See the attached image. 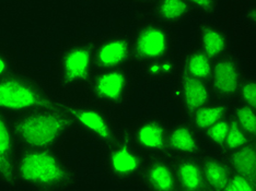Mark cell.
Here are the masks:
<instances>
[{
  "label": "cell",
  "mask_w": 256,
  "mask_h": 191,
  "mask_svg": "<svg viewBox=\"0 0 256 191\" xmlns=\"http://www.w3.org/2000/svg\"><path fill=\"white\" fill-rule=\"evenodd\" d=\"M20 67V62L14 56L0 50V79L9 76Z\"/></svg>",
  "instance_id": "f1b7e54d"
},
{
  "label": "cell",
  "mask_w": 256,
  "mask_h": 191,
  "mask_svg": "<svg viewBox=\"0 0 256 191\" xmlns=\"http://www.w3.org/2000/svg\"><path fill=\"white\" fill-rule=\"evenodd\" d=\"M62 98L48 80L23 66L0 79V109L8 114L57 107Z\"/></svg>",
  "instance_id": "3957f363"
},
{
  "label": "cell",
  "mask_w": 256,
  "mask_h": 191,
  "mask_svg": "<svg viewBox=\"0 0 256 191\" xmlns=\"http://www.w3.org/2000/svg\"><path fill=\"white\" fill-rule=\"evenodd\" d=\"M20 147L10 115L0 109V183L9 188L18 187L16 162Z\"/></svg>",
  "instance_id": "4fadbf2b"
},
{
  "label": "cell",
  "mask_w": 256,
  "mask_h": 191,
  "mask_svg": "<svg viewBox=\"0 0 256 191\" xmlns=\"http://www.w3.org/2000/svg\"><path fill=\"white\" fill-rule=\"evenodd\" d=\"M62 106L72 116L81 135L88 137L100 150L124 135L126 123L118 112L98 105L82 96H64Z\"/></svg>",
  "instance_id": "8992f818"
},
{
  "label": "cell",
  "mask_w": 256,
  "mask_h": 191,
  "mask_svg": "<svg viewBox=\"0 0 256 191\" xmlns=\"http://www.w3.org/2000/svg\"><path fill=\"white\" fill-rule=\"evenodd\" d=\"M144 9L156 20L174 28L197 14L196 9L188 0H154Z\"/></svg>",
  "instance_id": "e0dca14e"
},
{
  "label": "cell",
  "mask_w": 256,
  "mask_h": 191,
  "mask_svg": "<svg viewBox=\"0 0 256 191\" xmlns=\"http://www.w3.org/2000/svg\"><path fill=\"white\" fill-rule=\"evenodd\" d=\"M171 119L156 112H147L126 123L127 134L136 146L150 155H170L168 131Z\"/></svg>",
  "instance_id": "9c48e42d"
},
{
  "label": "cell",
  "mask_w": 256,
  "mask_h": 191,
  "mask_svg": "<svg viewBox=\"0 0 256 191\" xmlns=\"http://www.w3.org/2000/svg\"><path fill=\"white\" fill-rule=\"evenodd\" d=\"M130 65H132V36L130 28L112 31L96 38V72Z\"/></svg>",
  "instance_id": "8fae6325"
},
{
  "label": "cell",
  "mask_w": 256,
  "mask_h": 191,
  "mask_svg": "<svg viewBox=\"0 0 256 191\" xmlns=\"http://www.w3.org/2000/svg\"><path fill=\"white\" fill-rule=\"evenodd\" d=\"M196 45L212 60H216L232 49V39L228 30L218 23L200 20L196 24Z\"/></svg>",
  "instance_id": "2e32d148"
},
{
  "label": "cell",
  "mask_w": 256,
  "mask_h": 191,
  "mask_svg": "<svg viewBox=\"0 0 256 191\" xmlns=\"http://www.w3.org/2000/svg\"><path fill=\"white\" fill-rule=\"evenodd\" d=\"M231 172L256 179V142L224 153Z\"/></svg>",
  "instance_id": "7402d4cb"
},
{
  "label": "cell",
  "mask_w": 256,
  "mask_h": 191,
  "mask_svg": "<svg viewBox=\"0 0 256 191\" xmlns=\"http://www.w3.org/2000/svg\"><path fill=\"white\" fill-rule=\"evenodd\" d=\"M140 80L138 69L134 65L96 72L80 96L120 113L130 106Z\"/></svg>",
  "instance_id": "52a82bcc"
},
{
  "label": "cell",
  "mask_w": 256,
  "mask_h": 191,
  "mask_svg": "<svg viewBox=\"0 0 256 191\" xmlns=\"http://www.w3.org/2000/svg\"><path fill=\"white\" fill-rule=\"evenodd\" d=\"M230 124V114L218 123L209 127L202 134L204 151L224 154V143Z\"/></svg>",
  "instance_id": "603a6c76"
},
{
  "label": "cell",
  "mask_w": 256,
  "mask_h": 191,
  "mask_svg": "<svg viewBox=\"0 0 256 191\" xmlns=\"http://www.w3.org/2000/svg\"><path fill=\"white\" fill-rule=\"evenodd\" d=\"M173 81L172 96L181 116L188 117L212 98L207 81L190 76L181 70H178Z\"/></svg>",
  "instance_id": "7c38bea8"
},
{
  "label": "cell",
  "mask_w": 256,
  "mask_h": 191,
  "mask_svg": "<svg viewBox=\"0 0 256 191\" xmlns=\"http://www.w3.org/2000/svg\"><path fill=\"white\" fill-rule=\"evenodd\" d=\"M230 106L231 103L212 98L205 105H202L193 114H190L188 119L202 136V132L209 127L229 116Z\"/></svg>",
  "instance_id": "44dd1931"
},
{
  "label": "cell",
  "mask_w": 256,
  "mask_h": 191,
  "mask_svg": "<svg viewBox=\"0 0 256 191\" xmlns=\"http://www.w3.org/2000/svg\"><path fill=\"white\" fill-rule=\"evenodd\" d=\"M18 187L66 191L79 183V172L64 149H20L16 162Z\"/></svg>",
  "instance_id": "6da1fadb"
},
{
  "label": "cell",
  "mask_w": 256,
  "mask_h": 191,
  "mask_svg": "<svg viewBox=\"0 0 256 191\" xmlns=\"http://www.w3.org/2000/svg\"><path fill=\"white\" fill-rule=\"evenodd\" d=\"M198 158L208 191H226L231 171L224 155L202 151Z\"/></svg>",
  "instance_id": "d6986e66"
},
{
  "label": "cell",
  "mask_w": 256,
  "mask_h": 191,
  "mask_svg": "<svg viewBox=\"0 0 256 191\" xmlns=\"http://www.w3.org/2000/svg\"><path fill=\"white\" fill-rule=\"evenodd\" d=\"M214 60L196 44L178 54V70L207 81L210 78Z\"/></svg>",
  "instance_id": "ffe728a7"
},
{
  "label": "cell",
  "mask_w": 256,
  "mask_h": 191,
  "mask_svg": "<svg viewBox=\"0 0 256 191\" xmlns=\"http://www.w3.org/2000/svg\"><path fill=\"white\" fill-rule=\"evenodd\" d=\"M168 150L172 155H200L204 151L202 136L188 117L181 116L171 120L168 131Z\"/></svg>",
  "instance_id": "9a60e30c"
},
{
  "label": "cell",
  "mask_w": 256,
  "mask_h": 191,
  "mask_svg": "<svg viewBox=\"0 0 256 191\" xmlns=\"http://www.w3.org/2000/svg\"><path fill=\"white\" fill-rule=\"evenodd\" d=\"M94 37L67 43L54 61V86L62 96H80L96 74Z\"/></svg>",
  "instance_id": "277c9868"
},
{
  "label": "cell",
  "mask_w": 256,
  "mask_h": 191,
  "mask_svg": "<svg viewBox=\"0 0 256 191\" xmlns=\"http://www.w3.org/2000/svg\"><path fill=\"white\" fill-rule=\"evenodd\" d=\"M130 1L136 3L138 5H142L144 8H148L149 5L154 1V0H130Z\"/></svg>",
  "instance_id": "f546056e"
},
{
  "label": "cell",
  "mask_w": 256,
  "mask_h": 191,
  "mask_svg": "<svg viewBox=\"0 0 256 191\" xmlns=\"http://www.w3.org/2000/svg\"><path fill=\"white\" fill-rule=\"evenodd\" d=\"M230 115L236 123L256 141V108L236 100L231 103Z\"/></svg>",
  "instance_id": "cb8c5ba5"
},
{
  "label": "cell",
  "mask_w": 256,
  "mask_h": 191,
  "mask_svg": "<svg viewBox=\"0 0 256 191\" xmlns=\"http://www.w3.org/2000/svg\"><path fill=\"white\" fill-rule=\"evenodd\" d=\"M148 155L139 149L127 134L100 150L101 169L110 182L118 186L139 182Z\"/></svg>",
  "instance_id": "ba28073f"
},
{
  "label": "cell",
  "mask_w": 256,
  "mask_h": 191,
  "mask_svg": "<svg viewBox=\"0 0 256 191\" xmlns=\"http://www.w3.org/2000/svg\"><path fill=\"white\" fill-rule=\"evenodd\" d=\"M178 191H208L198 155H172Z\"/></svg>",
  "instance_id": "ac0fdd59"
},
{
  "label": "cell",
  "mask_w": 256,
  "mask_h": 191,
  "mask_svg": "<svg viewBox=\"0 0 256 191\" xmlns=\"http://www.w3.org/2000/svg\"><path fill=\"white\" fill-rule=\"evenodd\" d=\"M9 115L20 149H65L81 135L76 120L62 105Z\"/></svg>",
  "instance_id": "7a4b0ae2"
},
{
  "label": "cell",
  "mask_w": 256,
  "mask_h": 191,
  "mask_svg": "<svg viewBox=\"0 0 256 191\" xmlns=\"http://www.w3.org/2000/svg\"><path fill=\"white\" fill-rule=\"evenodd\" d=\"M188 2L196 9L197 13L206 16L216 15L220 9V0H188Z\"/></svg>",
  "instance_id": "83f0119b"
},
{
  "label": "cell",
  "mask_w": 256,
  "mask_h": 191,
  "mask_svg": "<svg viewBox=\"0 0 256 191\" xmlns=\"http://www.w3.org/2000/svg\"><path fill=\"white\" fill-rule=\"evenodd\" d=\"M246 76V68L241 58L234 50L231 49L219 57L214 60L210 78L208 80L212 97L228 103L236 101Z\"/></svg>",
  "instance_id": "30bf717a"
},
{
  "label": "cell",
  "mask_w": 256,
  "mask_h": 191,
  "mask_svg": "<svg viewBox=\"0 0 256 191\" xmlns=\"http://www.w3.org/2000/svg\"><path fill=\"white\" fill-rule=\"evenodd\" d=\"M251 142H256V141L253 140V139L236 123V120L232 118L230 115V124L228 128V134H226L224 153L231 151V150H234L236 148L243 147L246 146V144H248Z\"/></svg>",
  "instance_id": "d4e9b609"
},
{
  "label": "cell",
  "mask_w": 256,
  "mask_h": 191,
  "mask_svg": "<svg viewBox=\"0 0 256 191\" xmlns=\"http://www.w3.org/2000/svg\"><path fill=\"white\" fill-rule=\"evenodd\" d=\"M236 100L256 108V78L252 74L244 77L238 89Z\"/></svg>",
  "instance_id": "484cf974"
},
{
  "label": "cell",
  "mask_w": 256,
  "mask_h": 191,
  "mask_svg": "<svg viewBox=\"0 0 256 191\" xmlns=\"http://www.w3.org/2000/svg\"><path fill=\"white\" fill-rule=\"evenodd\" d=\"M138 183L142 189L149 191H178L172 156H148Z\"/></svg>",
  "instance_id": "5bb4252c"
},
{
  "label": "cell",
  "mask_w": 256,
  "mask_h": 191,
  "mask_svg": "<svg viewBox=\"0 0 256 191\" xmlns=\"http://www.w3.org/2000/svg\"><path fill=\"white\" fill-rule=\"evenodd\" d=\"M226 191H256V179L230 172Z\"/></svg>",
  "instance_id": "4316f807"
},
{
  "label": "cell",
  "mask_w": 256,
  "mask_h": 191,
  "mask_svg": "<svg viewBox=\"0 0 256 191\" xmlns=\"http://www.w3.org/2000/svg\"><path fill=\"white\" fill-rule=\"evenodd\" d=\"M132 36V65L138 70L176 57L178 36L176 28L156 20L146 11L139 14L130 28Z\"/></svg>",
  "instance_id": "5b68a950"
}]
</instances>
